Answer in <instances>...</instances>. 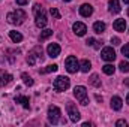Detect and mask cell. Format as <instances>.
Returning <instances> with one entry per match:
<instances>
[{
	"mask_svg": "<svg viewBox=\"0 0 129 127\" xmlns=\"http://www.w3.org/2000/svg\"><path fill=\"white\" fill-rule=\"evenodd\" d=\"M33 12H35V18H36V20H35V24H36V27H39V29H44V27L47 26V23H48L44 8H42L41 5H35V8H33Z\"/></svg>",
	"mask_w": 129,
	"mask_h": 127,
	"instance_id": "6da1fadb",
	"label": "cell"
},
{
	"mask_svg": "<svg viewBox=\"0 0 129 127\" xmlns=\"http://www.w3.org/2000/svg\"><path fill=\"white\" fill-rule=\"evenodd\" d=\"M6 18H8V23H9V24L20 26V24H23L24 20L27 18V14H26L23 9H17V11H14V12H9Z\"/></svg>",
	"mask_w": 129,
	"mask_h": 127,
	"instance_id": "7a4b0ae2",
	"label": "cell"
},
{
	"mask_svg": "<svg viewBox=\"0 0 129 127\" xmlns=\"http://www.w3.org/2000/svg\"><path fill=\"white\" fill-rule=\"evenodd\" d=\"M74 96L77 97V100L81 103V105H89V97H87V90H86V87H83V85H77L75 88H74Z\"/></svg>",
	"mask_w": 129,
	"mask_h": 127,
	"instance_id": "3957f363",
	"label": "cell"
},
{
	"mask_svg": "<svg viewBox=\"0 0 129 127\" xmlns=\"http://www.w3.org/2000/svg\"><path fill=\"white\" fill-rule=\"evenodd\" d=\"M69 85H71V79L66 78V76H59V78L54 79V88H56L57 91H64V90H68Z\"/></svg>",
	"mask_w": 129,
	"mask_h": 127,
	"instance_id": "277c9868",
	"label": "cell"
},
{
	"mask_svg": "<svg viewBox=\"0 0 129 127\" xmlns=\"http://www.w3.org/2000/svg\"><path fill=\"white\" fill-rule=\"evenodd\" d=\"M60 115H62V111H60L57 106L51 105V106L48 108V120H50V123L57 124L59 120H60Z\"/></svg>",
	"mask_w": 129,
	"mask_h": 127,
	"instance_id": "5b68a950",
	"label": "cell"
},
{
	"mask_svg": "<svg viewBox=\"0 0 129 127\" xmlns=\"http://www.w3.org/2000/svg\"><path fill=\"white\" fill-rule=\"evenodd\" d=\"M38 58L42 60V48L41 46H35L33 48V51L29 54V57H27V63L30 64V66H35Z\"/></svg>",
	"mask_w": 129,
	"mask_h": 127,
	"instance_id": "8992f818",
	"label": "cell"
},
{
	"mask_svg": "<svg viewBox=\"0 0 129 127\" xmlns=\"http://www.w3.org/2000/svg\"><path fill=\"white\" fill-rule=\"evenodd\" d=\"M64 64H66V70H68L69 73H75V72L80 69V63H78V60H77L74 55H69V57L66 58Z\"/></svg>",
	"mask_w": 129,
	"mask_h": 127,
	"instance_id": "52a82bcc",
	"label": "cell"
},
{
	"mask_svg": "<svg viewBox=\"0 0 129 127\" xmlns=\"http://www.w3.org/2000/svg\"><path fill=\"white\" fill-rule=\"evenodd\" d=\"M66 109H68V115H69V118H71L72 123L80 121L81 115H80V112H78V109H77V106H75L74 103H68V105H66Z\"/></svg>",
	"mask_w": 129,
	"mask_h": 127,
	"instance_id": "ba28073f",
	"label": "cell"
},
{
	"mask_svg": "<svg viewBox=\"0 0 129 127\" xmlns=\"http://www.w3.org/2000/svg\"><path fill=\"white\" fill-rule=\"evenodd\" d=\"M101 57H102V60H105V61H114L116 52H114V49H113L111 46H105V48L102 49V52H101Z\"/></svg>",
	"mask_w": 129,
	"mask_h": 127,
	"instance_id": "9c48e42d",
	"label": "cell"
},
{
	"mask_svg": "<svg viewBox=\"0 0 129 127\" xmlns=\"http://www.w3.org/2000/svg\"><path fill=\"white\" fill-rule=\"evenodd\" d=\"M60 51H62V48H60L59 43H50L48 48H47V52H48V55H50L51 58L59 57V55H60Z\"/></svg>",
	"mask_w": 129,
	"mask_h": 127,
	"instance_id": "30bf717a",
	"label": "cell"
},
{
	"mask_svg": "<svg viewBox=\"0 0 129 127\" xmlns=\"http://www.w3.org/2000/svg\"><path fill=\"white\" fill-rule=\"evenodd\" d=\"M72 29H74V33H75L77 36H84V34H86V32H87V26H86L84 23H80V21L74 23Z\"/></svg>",
	"mask_w": 129,
	"mask_h": 127,
	"instance_id": "8fae6325",
	"label": "cell"
},
{
	"mask_svg": "<svg viewBox=\"0 0 129 127\" xmlns=\"http://www.w3.org/2000/svg\"><path fill=\"white\" fill-rule=\"evenodd\" d=\"M92 14H93V8H92V5L84 3V5L80 8V15H81V17H90Z\"/></svg>",
	"mask_w": 129,
	"mask_h": 127,
	"instance_id": "7c38bea8",
	"label": "cell"
},
{
	"mask_svg": "<svg viewBox=\"0 0 129 127\" xmlns=\"http://www.w3.org/2000/svg\"><path fill=\"white\" fill-rule=\"evenodd\" d=\"M108 6H110V12H113V14H119L122 11L119 0H108Z\"/></svg>",
	"mask_w": 129,
	"mask_h": 127,
	"instance_id": "4fadbf2b",
	"label": "cell"
},
{
	"mask_svg": "<svg viewBox=\"0 0 129 127\" xmlns=\"http://www.w3.org/2000/svg\"><path fill=\"white\" fill-rule=\"evenodd\" d=\"M113 27H114V30L116 32H125V29H126V21L125 20H116L114 21V24H113Z\"/></svg>",
	"mask_w": 129,
	"mask_h": 127,
	"instance_id": "5bb4252c",
	"label": "cell"
},
{
	"mask_svg": "<svg viewBox=\"0 0 129 127\" xmlns=\"http://www.w3.org/2000/svg\"><path fill=\"white\" fill-rule=\"evenodd\" d=\"M122 105H123V102H122V99H120L119 96H114V97L111 99V108H113V109L120 111V109H122Z\"/></svg>",
	"mask_w": 129,
	"mask_h": 127,
	"instance_id": "9a60e30c",
	"label": "cell"
},
{
	"mask_svg": "<svg viewBox=\"0 0 129 127\" xmlns=\"http://www.w3.org/2000/svg\"><path fill=\"white\" fill-rule=\"evenodd\" d=\"M15 103H21L23 108H26V109H29V106H30L29 97H26V96H17V97H15Z\"/></svg>",
	"mask_w": 129,
	"mask_h": 127,
	"instance_id": "2e32d148",
	"label": "cell"
},
{
	"mask_svg": "<svg viewBox=\"0 0 129 127\" xmlns=\"http://www.w3.org/2000/svg\"><path fill=\"white\" fill-rule=\"evenodd\" d=\"M105 29H107V26H105V23H102V21H96V23L93 24V30H95V33H98V34L104 33Z\"/></svg>",
	"mask_w": 129,
	"mask_h": 127,
	"instance_id": "e0dca14e",
	"label": "cell"
},
{
	"mask_svg": "<svg viewBox=\"0 0 129 127\" xmlns=\"http://www.w3.org/2000/svg\"><path fill=\"white\" fill-rule=\"evenodd\" d=\"M11 81H12V75H9V73H2L0 75V85L2 87L3 85H8Z\"/></svg>",
	"mask_w": 129,
	"mask_h": 127,
	"instance_id": "ac0fdd59",
	"label": "cell"
},
{
	"mask_svg": "<svg viewBox=\"0 0 129 127\" xmlns=\"http://www.w3.org/2000/svg\"><path fill=\"white\" fill-rule=\"evenodd\" d=\"M9 37L12 39V42H15V43H18V42H21L23 40V34L21 33H18V32H9Z\"/></svg>",
	"mask_w": 129,
	"mask_h": 127,
	"instance_id": "d6986e66",
	"label": "cell"
},
{
	"mask_svg": "<svg viewBox=\"0 0 129 127\" xmlns=\"http://www.w3.org/2000/svg\"><path fill=\"white\" fill-rule=\"evenodd\" d=\"M90 67H92V64L89 60H83L81 64H80V69H81V72H84V73H87L89 70H90Z\"/></svg>",
	"mask_w": 129,
	"mask_h": 127,
	"instance_id": "ffe728a7",
	"label": "cell"
},
{
	"mask_svg": "<svg viewBox=\"0 0 129 127\" xmlns=\"http://www.w3.org/2000/svg\"><path fill=\"white\" fill-rule=\"evenodd\" d=\"M102 70H104V73H105V75H113V73H114V70H116V67H114L113 64H105V66L102 67Z\"/></svg>",
	"mask_w": 129,
	"mask_h": 127,
	"instance_id": "44dd1931",
	"label": "cell"
},
{
	"mask_svg": "<svg viewBox=\"0 0 129 127\" xmlns=\"http://www.w3.org/2000/svg\"><path fill=\"white\" fill-rule=\"evenodd\" d=\"M90 84H92L93 87H101V79H99V76H98L96 73H93V75L90 76Z\"/></svg>",
	"mask_w": 129,
	"mask_h": 127,
	"instance_id": "7402d4cb",
	"label": "cell"
},
{
	"mask_svg": "<svg viewBox=\"0 0 129 127\" xmlns=\"http://www.w3.org/2000/svg\"><path fill=\"white\" fill-rule=\"evenodd\" d=\"M59 69V66L57 64H50V66H47V69H42L41 70V73H50V72H56Z\"/></svg>",
	"mask_w": 129,
	"mask_h": 127,
	"instance_id": "603a6c76",
	"label": "cell"
},
{
	"mask_svg": "<svg viewBox=\"0 0 129 127\" xmlns=\"http://www.w3.org/2000/svg\"><path fill=\"white\" fill-rule=\"evenodd\" d=\"M50 36H53V30L47 29V30H44V32L41 33V36H39V40H45V39H48Z\"/></svg>",
	"mask_w": 129,
	"mask_h": 127,
	"instance_id": "cb8c5ba5",
	"label": "cell"
},
{
	"mask_svg": "<svg viewBox=\"0 0 129 127\" xmlns=\"http://www.w3.org/2000/svg\"><path fill=\"white\" fill-rule=\"evenodd\" d=\"M21 78H23V82L26 85H33V79L27 75V73H21Z\"/></svg>",
	"mask_w": 129,
	"mask_h": 127,
	"instance_id": "d4e9b609",
	"label": "cell"
},
{
	"mask_svg": "<svg viewBox=\"0 0 129 127\" xmlns=\"http://www.w3.org/2000/svg\"><path fill=\"white\" fill-rule=\"evenodd\" d=\"M119 67H120V70H122V72H129V63H128V61H122Z\"/></svg>",
	"mask_w": 129,
	"mask_h": 127,
	"instance_id": "484cf974",
	"label": "cell"
},
{
	"mask_svg": "<svg viewBox=\"0 0 129 127\" xmlns=\"http://www.w3.org/2000/svg\"><path fill=\"white\" fill-rule=\"evenodd\" d=\"M50 12H51V15H53L56 20H60V12H59L56 8H51V11H50Z\"/></svg>",
	"mask_w": 129,
	"mask_h": 127,
	"instance_id": "4316f807",
	"label": "cell"
},
{
	"mask_svg": "<svg viewBox=\"0 0 129 127\" xmlns=\"http://www.w3.org/2000/svg\"><path fill=\"white\" fill-rule=\"evenodd\" d=\"M122 54H123L126 58H129V43H126V45L122 48Z\"/></svg>",
	"mask_w": 129,
	"mask_h": 127,
	"instance_id": "83f0119b",
	"label": "cell"
},
{
	"mask_svg": "<svg viewBox=\"0 0 129 127\" xmlns=\"http://www.w3.org/2000/svg\"><path fill=\"white\" fill-rule=\"evenodd\" d=\"M116 126H117V127H126V126H128V123H126L125 120H119V121L116 123Z\"/></svg>",
	"mask_w": 129,
	"mask_h": 127,
	"instance_id": "f1b7e54d",
	"label": "cell"
},
{
	"mask_svg": "<svg viewBox=\"0 0 129 127\" xmlns=\"http://www.w3.org/2000/svg\"><path fill=\"white\" fill-rule=\"evenodd\" d=\"M111 43L113 45H120V39L119 37H111Z\"/></svg>",
	"mask_w": 129,
	"mask_h": 127,
	"instance_id": "f546056e",
	"label": "cell"
},
{
	"mask_svg": "<svg viewBox=\"0 0 129 127\" xmlns=\"http://www.w3.org/2000/svg\"><path fill=\"white\" fill-rule=\"evenodd\" d=\"M95 42H96V40H95V39H93V37H89V39H87V42H86V43H87V45H95Z\"/></svg>",
	"mask_w": 129,
	"mask_h": 127,
	"instance_id": "4dcf8cb0",
	"label": "cell"
},
{
	"mask_svg": "<svg viewBox=\"0 0 129 127\" xmlns=\"http://www.w3.org/2000/svg\"><path fill=\"white\" fill-rule=\"evenodd\" d=\"M17 3H18L20 6H24V5H27V3H29V0H17Z\"/></svg>",
	"mask_w": 129,
	"mask_h": 127,
	"instance_id": "1f68e13d",
	"label": "cell"
},
{
	"mask_svg": "<svg viewBox=\"0 0 129 127\" xmlns=\"http://www.w3.org/2000/svg\"><path fill=\"white\" fill-rule=\"evenodd\" d=\"M126 102H128V103H129V94H128V97H126Z\"/></svg>",
	"mask_w": 129,
	"mask_h": 127,
	"instance_id": "d6a6232c",
	"label": "cell"
},
{
	"mask_svg": "<svg viewBox=\"0 0 129 127\" xmlns=\"http://www.w3.org/2000/svg\"><path fill=\"white\" fill-rule=\"evenodd\" d=\"M123 2H125V3H129V0H123Z\"/></svg>",
	"mask_w": 129,
	"mask_h": 127,
	"instance_id": "836d02e7",
	"label": "cell"
},
{
	"mask_svg": "<svg viewBox=\"0 0 129 127\" xmlns=\"http://www.w3.org/2000/svg\"><path fill=\"white\" fill-rule=\"evenodd\" d=\"M63 2H71V0H63Z\"/></svg>",
	"mask_w": 129,
	"mask_h": 127,
	"instance_id": "e575fe53",
	"label": "cell"
},
{
	"mask_svg": "<svg viewBox=\"0 0 129 127\" xmlns=\"http://www.w3.org/2000/svg\"><path fill=\"white\" fill-rule=\"evenodd\" d=\"M128 15H129V9H128Z\"/></svg>",
	"mask_w": 129,
	"mask_h": 127,
	"instance_id": "d590c367",
	"label": "cell"
},
{
	"mask_svg": "<svg viewBox=\"0 0 129 127\" xmlns=\"http://www.w3.org/2000/svg\"><path fill=\"white\" fill-rule=\"evenodd\" d=\"M0 42H2V37H0Z\"/></svg>",
	"mask_w": 129,
	"mask_h": 127,
	"instance_id": "8d00e7d4",
	"label": "cell"
}]
</instances>
